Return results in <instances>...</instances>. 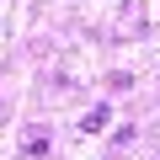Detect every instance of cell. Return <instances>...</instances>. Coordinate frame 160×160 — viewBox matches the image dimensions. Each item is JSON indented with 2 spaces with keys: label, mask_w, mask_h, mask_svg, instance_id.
<instances>
[{
  "label": "cell",
  "mask_w": 160,
  "mask_h": 160,
  "mask_svg": "<svg viewBox=\"0 0 160 160\" xmlns=\"http://www.w3.org/2000/svg\"><path fill=\"white\" fill-rule=\"evenodd\" d=\"M80 128H86V133H102V128H107V107H91V112H86V123H80Z\"/></svg>",
  "instance_id": "7a4b0ae2"
},
{
  "label": "cell",
  "mask_w": 160,
  "mask_h": 160,
  "mask_svg": "<svg viewBox=\"0 0 160 160\" xmlns=\"http://www.w3.org/2000/svg\"><path fill=\"white\" fill-rule=\"evenodd\" d=\"M22 149H27V155H43V149H48V133H43V128H27Z\"/></svg>",
  "instance_id": "6da1fadb"
}]
</instances>
